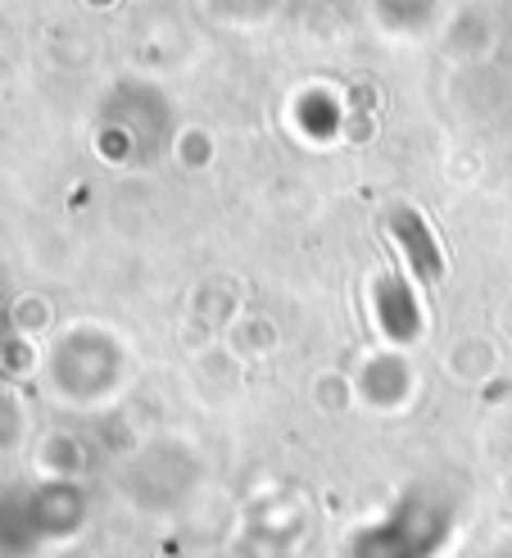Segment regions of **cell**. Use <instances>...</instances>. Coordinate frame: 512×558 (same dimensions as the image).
<instances>
[{
    "instance_id": "obj_1",
    "label": "cell",
    "mask_w": 512,
    "mask_h": 558,
    "mask_svg": "<svg viewBox=\"0 0 512 558\" xmlns=\"http://www.w3.org/2000/svg\"><path fill=\"white\" fill-rule=\"evenodd\" d=\"M390 228H394V236H400V241L409 245V255H413L417 272L426 277V282H436V277H440V255H436V241L426 236V228L417 222V214L400 209V214L390 218Z\"/></svg>"
}]
</instances>
